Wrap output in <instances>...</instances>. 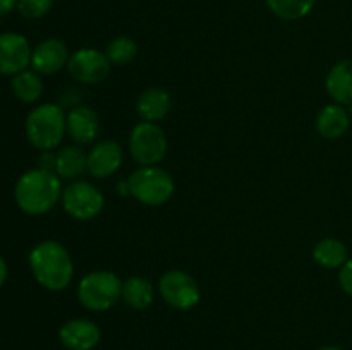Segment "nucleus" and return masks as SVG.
I'll list each match as a JSON object with an SVG mask.
<instances>
[{"label": "nucleus", "mask_w": 352, "mask_h": 350, "mask_svg": "<svg viewBox=\"0 0 352 350\" xmlns=\"http://www.w3.org/2000/svg\"><path fill=\"white\" fill-rule=\"evenodd\" d=\"M30 268L34 280L43 288L60 292L67 288L74 277L71 254L60 242L43 240L30 253Z\"/></svg>", "instance_id": "f257e3e1"}, {"label": "nucleus", "mask_w": 352, "mask_h": 350, "mask_svg": "<svg viewBox=\"0 0 352 350\" xmlns=\"http://www.w3.org/2000/svg\"><path fill=\"white\" fill-rule=\"evenodd\" d=\"M62 191L64 189L57 174L34 168L19 177L14 189V199L24 213L38 216L48 213L57 205Z\"/></svg>", "instance_id": "f03ea898"}, {"label": "nucleus", "mask_w": 352, "mask_h": 350, "mask_svg": "<svg viewBox=\"0 0 352 350\" xmlns=\"http://www.w3.org/2000/svg\"><path fill=\"white\" fill-rule=\"evenodd\" d=\"M175 184L172 175L158 165L141 167L127 177L124 184H119V192L131 194L134 199L146 206H162L174 196Z\"/></svg>", "instance_id": "7ed1b4c3"}, {"label": "nucleus", "mask_w": 352, "mask_h": 350, "mask_svg": "<svg viewBox=\"0 0 352 350\" xmlns=\"http://www.w3.org/2000/svg\"><path fill=\"white\" fill-rule=\"evenodd\" d=\"M67 132V115L54 103H45L31 110L26 119V137L36 150L52 151Z\"/></svg>", "instance_id": "20e7f679"}, {"label": "nucleus", "mask_w": 352, "mask_h": 350, "mask_svg": "<svg viewBox=\"0 0 352 350\" xmlns=\"http://www.w3.org/2000/svg\"><path fill=\"white\" fill-rule=\"evenodd\" d=\"M78 299L89 311H109L122 299V280L112 271H91L79 281Z\"/></svg>", "instance_id": "39448f33"}, {"label": "nucleus", "mask_w": 352, "mask_h": 350, "mask_svg": "<svg viewBox=\"0 0 352 350\" xmlns=\"http://www.w3.org/2000/svg\"><path fill=\"white\" fill-rule=\"evenodd\" d=\"M167 136L155 122H140L129 134L131 156L141 167L158 165L167 154Z\"/></svg>", "instance_id": "423d86ee"}, {"label": "nucleus", "mask_w": 352, "mask_h": 350, "mask_svg": "<svg viewBox=\"0 0 352 350\" xmlns=\"http://www.w3.org/2000/svg\"><path fill=\"white\" fill-rule=\"evenodd\" d=\"M62 206L72 218L88 222L96 218L103 211L105 198L93 184L85 180H76L62 191Z\"/></svg>", "instance_id": "0eeeda50"}, {"label": "nucleus", "mask_w": 352, "mask_h": 350, "mask_svg": "<svg viewBox=\"0 0 352 350\" xmlns=\"http://www.w3.org/2000/svg\"><path fill=\"white\" fill-rule=\"evenodd\" d=\"M158 290L170 307L188 311L198 305L201 290L191 275L182 270H170L158 281Z\"/></svg>", "instance_id": "6e6552de"}, {"label": "nucleus", "mask_w": 352, "mask_h": 350, "mask_svg": "<svg viewBox=\"0 0 352 350\" xmlns=\"http://www.w3.org/2000/svg\"><path fill=\"white\" fill-rule=\"evenodd\" d=\"M109 57L96 48H81L69 57L67 72L74 81L82 84H98L110 74Z\"/></svg>", "instance_id": "1a4fd4ad"}, {"label": "nucleus", "mask_w": 352, "mask_h": 350, "mask_svg": "<svg viewBox=\"0 0 352 350\" xmlns=\"http://www.w3.org/2000/svg\"><path fill=\"white\" fill-rule=\"evenodd\" d=\"M31 54L26 38L19 33L0 34V74L16 75L31 64Z\"/></svg>", "instance_id": "9d476101"}, {"label": "nucleus", "mask_w": 352, "mask_h": 350, "mask_svg": "<svg viewBox=\"0 0 352 350\" xmlns=\"http://www.w3.org/2000/svg\"><path fill=\"white\" fill-rule=\"evenodd\" d=\"M69 57L71 55H69L64 41L57 40V38H48V40L41 41L33 50L31 65H33V71L38 72V74H55V72L67 67Z\"/></svg>", "instance_id": "9b49d317"}, {"label": "nucleus", "mask_w": 352, "mask_h": 350, "mask_svg": "<svg viewBox=\"0 0 352 350\" xmlns=\"http://www.w3.org/2000/svg\"><path fill=\"white\" fill-rule=\"evenodd\" d=\"M122 148L116 141H102L96 143L88 153V167L86 170L96 178H105L116 174L122 165Z\"/></svg>", "instance_id": "f8f14e48"}, {"label": "nucleus", "mask_w": 352, "mask_h": 350, "mask_svg": "<svg viewBox=\"0 0 352 350\" xmlns=\"http://www.w3.org/2000/svg\"><path fill=\"white\" fill-rule=\"evenodd\" d=\"M100 328L89 319H71L58 331L60 343L69 350H91L100 342Z\"/></svg>", "instance_id": "ddd939ff"}, {"label": "nucleus", "mask_w": 352, "mask_h": 350, "mask_svg": "<svg viewBox=\"0 0 352 350\" xmlns=\"http://www.w3.org/2000/svg\"><path fill=\"white\" fill-rule=\"evenodd\" d=\"M98 115L88 106H76L67 113V134L78 144H89L98 137Z\"/></svg>", "instance_id": "4468645a"}, {"label": "nucleus", "mask_w": 352, "mask_h": 350, "mask_svg": "<svg viewBox=\"0 0 352 350\" xmlns=\"http://www.w3.org/2000/svg\"><path fill=\"white\" fill-rule=\"evenodd\" d=\"M172 98L165 89L148 88L138 96L136 112L144 122H158L170 112Z\"/></svg>", "instance_id": "2eb2a0df"}, {"label": "nucleus", "mask_w": 352, "mask_h": 350, "mask_svg": "<svg viewBox=\"0 0 352 350\" xmlns=\"http://www.w3.org/2000/svg\"><path fill=\"white\" fill-rule=\"evenodd\" d=\"M351 117L347 110L339 103L323 106L316 115V130L325 139H339L347 132Z\"/></svg>", "instance_id": "dca6fc26"}, {"label": "nucleus", "mask_w": 352, "mask_h": 350, "mask_svg": "<svg viewBox=\"0 0 352 350\" xmlns=\"http://www.w3.org/2000/svg\"><path fill=\"white\" fill-rule=\"evenodd\" d=\"M327 91L339 105H352V58L340 60L327 75Z\"/></svg>", "instance_id": "f3484780"}, {"label": "nucleus", "mask_w": 352, "mask_h": 350, "mask_svg": "<svg viewBox=\"0 0 352 350\" xmlns=\"http://www.w3.org/2000/svg\"><path fill=\"white\" fill-rule=\"evenodd\" d=\"M88 167V153L79 146H65L55 154V174L62 178L74 180Z\"/></svg>", "instance_id": "a211bd4d"}, {"label": "nucleus", "mask_w": 352, "mask_h": 350, "mask_svg": "<svg viewBox=\"0 0 352 350\" xmlns=\"http://www.w3.org/2000/svg\"><path fill=\"white\" fill-rule=\"evenodd\" d=\"M313 259L327 270H336L342 268L349 259V253L342 240L339 239H322L313 249Z\"/></svg>", "instance_id": "6ab92c4d"}, {"label": "nucleus", "mask_w": 352, "mask_h": 350, "mask_svg": "<svg viewBox=\"0 0 352 350\" xmlns=\"http://www.w3.org/2000/svg\"><path fill=\"white\" fill-rule=\"evenodd\" d=\"M153 285L143 277H131L122 283V301L136 311H144L153 304Z\"/></svg>", "instance_id": "aec40b11"}, {"label": "nucleus", "mask_w": 352, "mask_h": 350, "mask_svg": "<svg viewBox=\"0 0 352 350\" xmlns=\"http://www.w3.org/2000/svg\"><path fill=\"white\" fill-rule=\"evenodd\" d=\"M12 93L19 102L34 103L43 95V81L34 71H23L12 78Z\"/></svg>", "instance_id": "412c9836"}, {"label": "nucleus", "mask_w": 352, "mask_h": 350, "mask_svg": "<svg viewBox=\"0 0 352 350\" xmlns=\"http://www.w3.org/2000/svg\"><path fill=\"white\" fill-rule=\"evenodd\" d=\"M272 14L285 21L306 17L315 7L316 0H265Z\"/></svg>", "instance_id": "4be33fe9"}, {"label": "nucleus", "mask_w": 352, "mask_h": 350, "mask_svg": "<svg viewBox=\"0 0 352 350\" xmlns=\"http://www.w3.org/2000/svg\"><path fill=\"white\" fill-rule=\"evenodd\" d=\"M110 64L113 65H127L136 58L138 55V43L129 36H117L107 45L105 50Z\"/></svg>", "instance_id": "5701e85b"}, {"label": "nucleus", "mask_w": 352, "mask_h": 350, "mask_svg": "<svg viewBox=\"0 0 352 350\" xmlns=\"http://www.w3.org/2000/svg\"><path fill=\"white\" fill-rule=\"evenodd\" d=\"M54 0H17V10L26 19H40L50 12Z\"/></svg>", "instance_id": "b1692460"}, {"label": "nucleus", "mask_w": 352, "mask_h": 350, "mask_svg": "<svg viewBox=\"0 0 352 350\" xmlns=\"http://www.w3.org/2000/svg\"><path fill=\"white\" fill-rule=\"evenodd\" d=\"M339 285L349 297H352V259H347V263L340 268Z\"/></svg>", "instance_id": "393cba45"}, {"label": "nucleus", "mask_w": 352, "mask_h": 350, "mask_svg": "<svg viewBox=\"0 0 352 350\" xmlns=\"http://www.w3.org/2000/svg\"><path fill=\"white\" fill-rule=\"evenodd\" d=\"M38 168L47 172H54L55 174V154L52 153V151H41L40 167Z\"/></svg>", "instance_id": "a878e982"}, {"label": "nucleus", "mask_w": 352, "mask_h": 350, "mask_svg": "<svg viewBox=\"0 0 352 350\" xmlns=\"http://www.w3.org/2000/svg\"><path fill=\"white\" fill-rule=\"evenodd\" d=\"M14 7H17V0H0V14H9Z\"/></svg>", "instance_id": "bb28decb"}, {"label": "nucleus", "mask_w": 352, "mask_h": 350, "mask_svg": "<svg viewBox=\"0 0 352 350\" xmlns=\"http://www.w3.org/2000/svg\"><path fill=\"white\" fill-rule=\"evenodd\" d=\"M7 280V263L2 256H0V287L6 283Z\"/></svg>", "instance_id": "cd10ccee"}, {"label": "nucleus", "mask_w": 352, "mask_h": 350, "mask_svg": "<svg viewBox=\"0 0 352 350\" xmlns=\"http://www.w3.org/2000/svg\"><path fill=\"white\" fill-rule=\"evenodd\" d=\"M318 350H342V349H339V347L329 345V347H322V349H318Z\"/></svg>", "instance_id": "c85d7f7f"}]
</instances>
